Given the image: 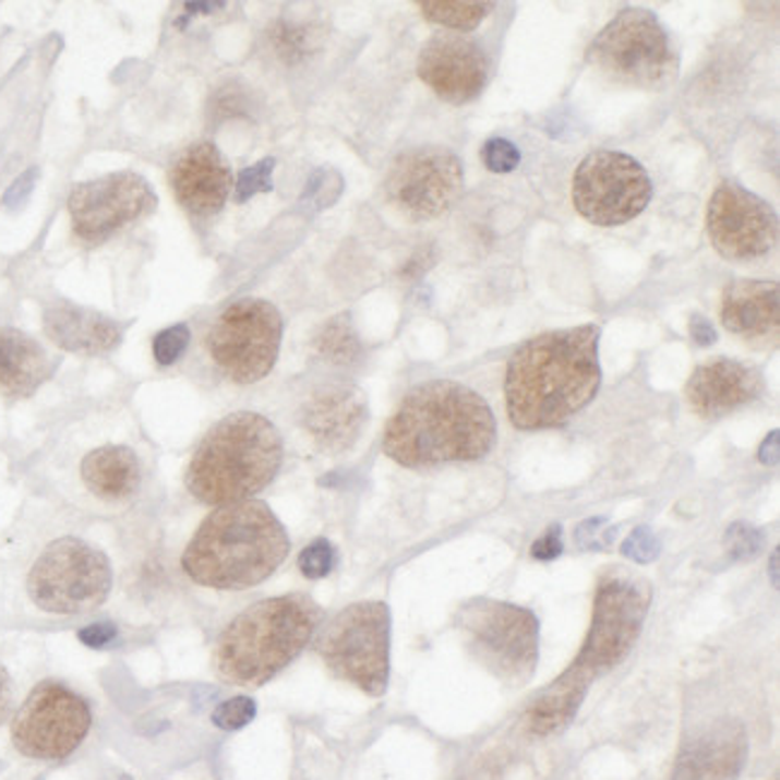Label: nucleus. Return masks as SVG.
<instances>
[{
	"mask_svg": "<svg viewBox=\"0 0 780 780\" xmlns=\"http://www.w3.org/2000/svg\"><path fill=\"white\" fill-rule=\"evenodd\" d=\"M32 183H34V171H29V173H24L22 178H17L15 180V185H12L10 190H8V195H5V204H8V207H15V204H20L24 197H27V192L32 190Z\"/></svg>",
	"mask_w": 780,
	"mask_h": 780,
	"instance_id": "obj_43",
	"label": "nucleus"
},
{
	"mask_svg": "<svg viewBox=\"0 0 780 780\" xmlns=\"http://www.w3.org/2000/svg\"><path fill=\"white\" fill-rule=\"evenodd\" d=\"M320 622L322 608L305 593L260 600L221 632L214 651L216 675L238 687H262L293 663Z\"/></svg>",
	"mask_w": 780,
	"mask_h": 780,
	"instance_id": "obj_4",
	"label": "nucleus"
},
{
	"mask_svg": "<svg viewBox=\"0 0 780 780\" xmlns=\"http://www.w3.org/2000/svg\"><path fill=\"white\" fill-rule=\"evenodd\" d=\"M171 185L178 202L195 216L219 212L233 188L231 166L209 142L192 144L171 168Z\"/></svg>",
	"mask_w": 780,
	"mask_h": 780,
	"instance_id": "obj_21",
	"label": "nucleus"
},
{
	"mask_svg": "<svg viewBox=\"0 0 780 780\" xmlns=\"http://www.w3.org/2000/svg\"><path fill=\"white\" fill-rule=\"evenodd\" d=\"M291 540L260 500L224 504L197 528L183 555L192 581L209 588H250L281 567Z\"/></svg>",
	"mask_w": 780,
	"mask_h": 780,
	"instance_id": "obj_3",
	"label": "nucleus"
},
{
	"mask_svg": "<svg viewBox=\"0 0 780 780\" xmlns=\"http://www.w3.org/2000/svg\"><path fill=\"white\" fill-rule=\"evenodd\" d=\"M651 598L653 588L639 574L622 567L600 574L593 596L591 627H588L581 653L576 656L574 665L588 672L593 680L620 665L639 641Z\"/></svg>",
	"mask_w": 780,
	"mask_h": 780,
	"instance_id": "obj_9",
	"label": "nucleus"
},
{
	"mask_svg": "<svg viewBox=\"0 0 780 780\" xmlns=\"http://www.w3.org/2000/svg\"><path fill=\"white\" fill-rule=\"evenodd\" d=\"M622 555L629 557L634 562H653L660 555V540L651 531V528H636V531L622 543Z\"/></svg>",
	"mask_w": 780,
	"mask_h": 780,
	"instance_id": "obj_36",
	"label": "nucleus"
},
{
	"mask_svg": "<svg viewBox=\"0 0 780 780\" xmlns=\"http://www.w3.org/2000/svg\"><path fill=\"white\" fill-rule=\"evenodd\" d=\"M274 164H276L274 159H262L257 164H252L250 168H245V171L238 176L236 202H248L250 197L260 195V192H269Z\"/></svg>",
	"mask_w": 780,
	"mask_h": 780,
	"instance_id": "obj_32",
	"label": "nucleus"
},
{
	"mask_svg": "<svg viewBox=\"0 0 780 780\" xmlns=\"http://www.w3.org/2000/svg\"><path fill=\"white\" fill-rule=\"evenodd\" d=\"M591 682L593 677L588 675V672L572 663L543 694L538 696L533 706L528 708L526 713L528 730L538 737H548L567 728L574 720L576 711H579Z\"/></svg>",
	"mask_w": 780,
	"mask_h": 780,
	"instance_id": "obj_26",
	"label": "nucleus"
},
{
	"mask_svg": "<svg viewBox=\"0 0 780 780\" xmlns=\"http://www.w3.org/2000/svg\"><path fill=\"white\" fill-rule=\"evenodd\" d=\"M521 161L519 149L514 147L509 140H488L483 147V164L490 168L492 173H509Z\"/></svg>",
	"mask_w": 780,
	"mask_h": 780,
	"instance_id": "obj_35",
	"label": "nucleus"
},
{
	"mask_svg": "<svg viewBox=\"0 0 780 780\" xmlns=\"http://www.w3.org/2000/svg\"><path fill=\"white\" fill-rule=\"evenodd\" d=\"M608 521L603 516H598V519H588L584 521L579 528H576V543H579L584 550H593V548H603L605 543L600 540V528H603Z\"/></svg>",
	"mask_w": 780,
	"mask_h": 780,
	"instance_id": "obj_39",
	"label": "nucleus"
},
{
	"mask_svg": "<svg viewBox=\"0 0 780 780\" xmlns=\"http://www.w3.org/2000/svg\"><path fill=\"white\" fill-rule=\"evenodd\" d=\"M423 17L432 24H440V27H447L454 32H471L476 29L480 22L488 17V12L492 10V3H449V0H423L418 3Z\"/></svg>",
	"mask_w": 780,
	"mask_h": 780,
	"instance_id": "obj_28",
	"label": "nucleus"
},
{
	"mask_svg": "<svg viewBox=\"0 0 780 780\" xmlns=\"http://www.w3.org/2000/svg\"><path fill=\"white\" fill-rule=\"evenodd\" d=\"M80 476L94 497L120 502L140 490L142 466L132 449L123 444H108V447H99L84 456Z\"/></svg>",
	"mask_w": 780,
	"mask_h": 780,
	"instance_id": "obj_25",
	"label": "nucleus"
},
{
	"mask_svg": "<svg viewBox=\"0 0 780 780\" xmlns=\"http://www.w3.org/2000/svg\"><path fill=\"white\" fill-rule=\"evenodd\" d=\"M190 344V329L185 324H173L164 332L156 334L154 339V358L159 365H173L176 360L185 353Z\"/></svg>",
	"mask_w": 780,
	"mask_h": 780,
	"instance_id": "obj_33",
	"label": "nucleus"
},
{
	"mask_svg": "<svg viewBox=\"0 0 780 780\" xmlns=\"http://www.w3.org/2000/svg\"><path fill=\"white\" fill-rule=\"evenodd\" d=\"M588 63L632 89H663L677 75V56L653 12L622 10L588 46Z\"/></svg>",
	"mask_w": 780,
	"mask_h": 780,
	"instance_id": "obj_7",
	"label": "nucleus"
},
{
	"mask_svg": "<svg viewBox=\"0 0 780 780\" xmlns=\"http://www.w3.org/2000/svg\"><path fill=\"white\" fill-rule=\"evenodd\" d=\"M51 358L39 341L17 329H0V392L24 399L51 375Z\"/></svg>",
	"mask_w": 780,
	"mask_h": 780,
	"instance_id": "obj_24",
	"label": "nucleus"
},
{
	"mask_svg": "<svg viewBox=\"0 0 780 780\" xmlns=\"http://www.w3.org/2000/svg\"><path fill=\"white\" fill-rule=\"evenodd\" d=\"M10 708H12V682L5 665L0 663V725H3L5 718L10 716Z\"/></svg>",
	"mask_w": 780,
	"mask_h": 780,
	"instance_id": "obj_42",
	"label": "nucleus"
},
{
	"mask_svg": "<svg viewBox=\"0 0 780 780\" xmlns=\"http://www.w3.org/2000/svg\"><path fill=\"white\" fill-rule=\"evenodd\" d=\"M113 639H116V627L108 622H96V624H89V627L80 629V641L89 648H104Z\"/></svg>",
	"mask_w": 780,
	"mask_h": 780,
	"instance_id": "obj_38",
	"label": "nucleus"
},
{
	"mask_svg": "<svg viewBox=\"0 0 780 780\" xmlns=\"http://www.w3.org/2000/svg\"><path fill=\"white\" fill-rule=\"evenodd\" d=\"M384 192L413 221L437 219L464 192V166L444 147H416L394 159Z\"/></svg>",
	"mask_w": 780,
	"mask_h": 780,
	"instance_id": "obj_14",
	"label": "nucleus"
},
{
	"mask_svg": "<svg viewBox=\"0 0 780 780\" xmlns=\"http://www.w3.org/2000/svg\"><path fill=\"white\" fill-rule=\"evenodd\" d=\"M723 327L752 344H776L780 329V298L773 281H735L720 303Z\"/></svg>",
	"mask_w": 780,
	"mask_h": 780,
	"instance_id": "obj_22",
	"label": "nucleus"
},
{
	"mask_svg": "<svg viewBox=\"0 0 780 780\" xmlns=\"http://www.w3.org/2000/svg\"><path fill=\"white\" fill-rule=\"evenodd\" d=\"M596 324L533 336L509 358L504 396L514 428L564 425L600 389Z\"/></svg>",
	"mask_w": 780,
	"mask_h": 780,
	"instance_id": "obj_1",
	"label": "nucleus"
},
{
	"mask_svg": "<svg viewBox=\"0 0 780 780\" xmlns=\"http://www.w3.org/2000/svg\"><path fill=\"white\" fill-rule=\"evenodd\" d=\"M761 392V372L730 358H716L699 365L684 387L689 408L706 420L737 411V408L752 404Z\"/></svg>",
	"mask_w": 780,
	"mask_h": 780,
	"instance_id": "obj_19",
	"label": "nucleus"
},
{
	"mask_svg": "<svg viewBox=\"0 0 780 780\" xmlns=\"http://www.w3.org/2000/svg\"><path fill=\"white\" fill-rule=\"evenodd\" d=\"M255 713H257V704L252 701L250 696H233V699H228L214 708L212 720L214 725L221 730H240L255 718Z\"/></svg>",
	"mask_w": 780,
	"mask_h": 780,
	"instance_id": "obj_30",
	"label": "nucleus"
},
{
	"mask_svg": "<svg viewBox=\"0 0 780 780\" xmlns=\"http://www.w3.org/2000/svg\"><path fill=\"white\" fill-rule=\"evenodd\" d=\"M461 639L490 675L509 687L533 677L540 651V622L531 610L492 598H473L456 615Z\"/></svg>",
	"mask_w": 780,
	"mask_h": 780,
	"instance_id": "obj_6",
	"label": "nucleus"
},
{
	"mask_svg": "<svg viewBox=\"0 0 780 780\" xmlns=\"http://www.w3.org/2000/svg\"><path fill=\"white\" fill-rule=\"evenodd\" d=\"M495 437V416L483 396L461 382L432 380L404 396L382 449L406 468H428L483 459Z\"/></svg>",
	"mask_w": 780,
	"mask_h": 780,
	"instance_id": "obj_2",
	"label": "nucleus"
},
{
	"mask_svg": "<svg viewBox=\"0 0 780 780\" xmlns=\"http://www.w3.org/2000/svg\"><path fill=\"white\" fill-rule=\"evenodd\" d=\"M284 322L267 300L243 298L228 305L207 336L209 353L228 380L252 384L267 377L281 348Z\"/></svg>",
	"mask_w": 780,
	"mask_h": 780,
	"instance_id": "obj_11",
	"label": "nucleus"
},
{
	"mask_svg": "<svg viewBox=\"0 0 780 780\" xmlns=\"http://www.w3.org/2000/svg\"><path fill=\"white\" fill-rule=\"evenodd\" d=\"M156 195L137 173L118 171L80 183L70 192L68 209L75 233L87 243H101L118 228L154 209Z\"/></svg>",
	"mask_w": 780,
	"mask_h": 780,
	"instance_id": "obj_16",
	"label": "nucleus"
},
{
	"mask_svg": "<svg viewBox=\"0 0 780 780\" xmlns=\"http://www.w3.org/2000/svg\"><path fill=\"white\" fill-rule=\"evenodd\" d=\"M759 459L761 464H778V432H771V435L766 437V442L761 444Z\"/></svg>",
	"mask_w": 780,
	"mask_h": 780,
	"instance_id": "obj_44",
	"label": "nucleus"
},
{
	"mask_svg": "<svg viewBox=\"0 0 780 780\" xmlns=\"http://www.w3.org/2000/svg\"><path fill=\"white\" fill-rule=\"evenodd\" d=\"M432 260H435V257H432V250H420L418 255H413L411 260L406 262V267L401 269V274L406 276V279H418V276L430 267Z\"/></svg>",
	"mask_w": 780,
	"mask_h": 780,
	"instance_id": "obj_41",
	"label": "nucleus"
},
{
	"mask_svg": "<svg viewBox=\"0 0 780 780\" xmlns=\"http://www.w3.org/2000/svg\"><path fill=\"white\" fill-rule=\"evenodd\" d=\"M44 329L53 344L82 356H101L113 351L120 344V336H123V329L113 320L72 303L48 308L44 315Z\"/></svg>",
	"mask_w": 780,
	"mask_h": 780,
	"instance_id": "obj_23",
	"label": "nucleus"
},
{
	"mask_svg": "<svg viewBox=\"0 0 780 780\" xmlns=\"http://www.w3.org/2000/svg\"><path fill=\"white\" fill-rule=\"evenodd\" d=\"M303 428L324 452L351 449L368 423V401L351 384H327L303 406Z\"/></svg>",
	"mask_w": 780,
	"mask_h": 780,
	"instance_id": "obj_20",
	"label": "nucleus"
},
{
	"mask_svg": "<svg viewBox=\"0 0 780 780\" xmlns=\"http://www.w3.org/2000/svg\"><path fill=\"white\" fill-rule=\"evenodd\" d=\"M284 442L272 420L240 411L219 420L192 454L185 483L204 504L243 502L279 473Z\"/></svg>",
	"mask_w": 780,
	"mask_h": 780,
	"instance_id": "obj_5",
	"label": "nucleus"
},
{
	"mask_svg": "<svg viewBox=\"0 0 780 780\" xmlns=\"http://www.w3.org/2000/svg\"><path fill=\"white\" fill-rule=\"evenodd\" d=\"M315 353L332 365L346 368L358 363L360 353H363V346H360L351 317L336 315L324 324L320 334L315 336Z\"/></svg>",
	"mask_w": 780,
	"mask_h": 780,
	"instance_id": "obj_27",
	"label": "nucleus"
},
{
	"mask_svg": "<svg viewBox=\"0 0 780 780\" xmlns=\"http://www.w3.org/2000/svg\"><path fill=\"white\" fill-rule=\"evenodd\" d=\"M653 183L646 168L629 154L598 149L574 173L572 200L586 221L622 226L636 219L651 202Z\"/></svg>",
	"mask_w": 780,
	"mask_h": 780,
	"instance_id": "obj_12",
	"label": "nucleus"
},
{
	"mask_svg": "<svg viewBox=\"0 0 780 780\" xmlns=\"http://www.w3.org/2000/svg\"><path fill=\"white\" fill-rule=\"evenodd\" d=\"M334 562H336V552H334L329 540L317 538V540H312V543L303 552H300L298 567L308 576V579H322V576H327L334 569Z\"/></svg>",
	"mask_w": 780,
	"mask_h": 780,
	"instance_id": "obj_31",
	"label": "nucleus"
},
{
	"mask_svg": "<svg viewBox=\"0 0 780 780\" xmlns=\"http://www.w3.org/2000/svg\"><path fill=\"white\" fill-rule=\"evenodd\" d=\"M389 608L380 600H360L327 622L315 651L332 675L370 696H382L389 684Z\"/></svg>",
	"mask_w": 780,
	"mask_h": 780,
	"instance_id": "obj_8",
	"label": "nucleus"
},
{
	"mask_svg": "<svg viewBox=\"0 0 780 780\" xmlns=\"http://www.w3.org/2000/svg\"><path fill=\"white\" fill-rule=\"evenodd\" d=\"M706 224L713 248L732 262L759 260L778 243V214L771 204L737 183H723L713 192Z\"/></svg>",
	"mask_w": 780,
	"mask_h": 780,
	"instance_id": "obj_15",
	"label": "nucleus"
},
{
	"mask_svg": "<svg viewBox=\"0 0 780 780\" xmlns=\"http://www.w3.org/2000/svg\"><path fill=\"white\" fill-rule=\"evenodd\" d=\"M111 562L80 538H58L34 562L27 593L51 615H82L111 593Z\"/></svg>",
	"mask_w": 780,
	"mask_h": 780,
	"instance_id": "obj_10",
	"label": "nucleus"
},
{
	"mask_svg": "<svg viewBox=\"0 0 780 780\" xmlns=\"http://www.w3.org/2000/svg\"><path fill=\"white\" fill-rule=\"evenodd\" d=\"M92 711L65 684L41 682L12 720V744L29 759L58 761L89 735Z\"/></svg>",
	"mask_w": 780,
	"mask_h": 780,
	"instance_id": "obj_13",
	"label": "nucleus"
},
{
	"mask_svg": "<svg viewBox=\"0 0 780 780\" xmlns=\"http://www.w3.org/2000/svg\"><path fill=\"white\" fill-rule=\"evenodd\" d=\"M747 754L744 725L735 718H720L684 744L670 780H737Z\"/></svg>",
	"mask_w": 780,
	"mask_h": 780,
	"instance_id": "obj_18",
	"label": "nucleus"
},
{
	"mask_svg": "<svg viewBox=\"0 0 780 780\" xmlns=\"http://www.w3.org/2000/svg\"><path fill=\"white\" fill-rule=\"evenodd\" d=\"M531 555L536 560H543V562L560 557L562 555V528L560 526H550L548 531L533 543Z\"/></svg>",
	"mask_w": 780,
	"mask_h": 780,
	"instance_id": "obj_37",
	"label": "nucleus"
},
{
	"mask_svg": "<svg viewBox=\"0 0 780 780\" xmlns=\"http://www.w3.org/2000/svg\"><path fill=\"white\" fill-rule=\"evenodd\" d=\"M418 75L440 99L473 101L485 89L490 63L483 48L459 32L435 34L418 56Z\"/></svg>",
	"mask_w": 780,
	"mask_h": 780,
	"instance_id": "obj_17",
	"label": "nucleus"
},
{
	"mask_svg": "<svg viewBox=\"0 0 780 780\" xmlns=\"http://www.w3.org/2000/svg\"><path fill=\"white\" fill-rule=\"evenodd\" d=\"M725 543H728L730 555L735 560H752V557L759 555V550L764 545V538H761L759 531H756L754 526L740 521V524H732L728 528Z\"/></svg>",
	"mask_w": 780,
	"mask_h": 780,
	"instance_id": "obj_34",
	"label": "nucleus"
},
{
	"mask_svg": "<svg viewBox=\"0 0 780 780\" xmlns=\"http://www.w3.org/2000/svg\"><path fill=\"white\" fill-rule=\"evenodd\" d=\"M689 334H692V339L699 344V346H711L716 344V329H713V324L708 322L706 317L701 315H694L692 322H689Z\"/></svg>",
	"mask_w": 780,
	"mask_h": 780,
	"instance_id": "obj_40",
	"label": "nucleus"
},
{
	"mask_svg": "<svg viewBox=\"0 0 780 780\" xmlns=\"http://www.w3.org/2000/svg\"><path fill=\"white\" fill-rule=\"evenodd\" d=\"M269 44L284 63H300L305 56L315 51L317 34L308 24L281 20L269 29Z\"/></svg>",
	"mask_w": 780,
	"mask_h": 780,
	"instance_id": "obj_29",
	"label": "nucleus"
}]
</instances>
